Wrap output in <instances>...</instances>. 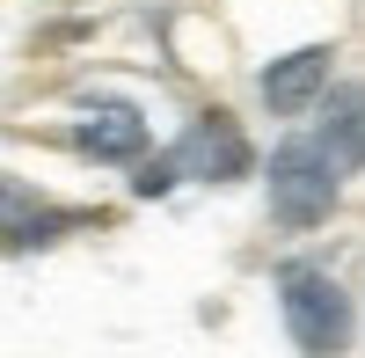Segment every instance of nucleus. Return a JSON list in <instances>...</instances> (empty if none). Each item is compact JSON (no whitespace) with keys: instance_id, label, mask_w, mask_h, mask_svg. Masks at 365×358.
Returning <instances> with one entry per match:
<instances>
[{"instance_id":"nucleus-7","label":"nucleus","mask_w":365,"mask_h":358,"mask_svg":"<svg viewBox=\"0 0 365 358\" xmlns=\"http://www.w3.org/2000/svg\"><path fill=\"white\" fill-rule=\"evenodd\" d=\"M175 175H182V161H175V154H161V161H146V168L132 175V190H139V198H161Z\"/></svg>"},{"instance_id":"nucleus-2","label":"nucleus","mask_w":365,"mask_h":358,"mask_svg":"<svg viewBox=\"0 0 365 358\" xmlns=\"http://www.w3.org/2000/svg\"><path fill=\"white\" fill-rule=\"evenodd\" d=\"M336 205V154L322 139H285L270 154V213L285 227H314Z\"/></svg>"},{"instance_id":"nucleus-1","label":"nucleus","mask_w":365,"mask_h":358,"mask_svg":"<svg viewBox=\"0 0 365 358\" xmlns=\"http://www.w3.org/2000/svg\"><path fill=\"white\" fill-rule=\"evenodd\" d=\"M278 307H285V329H292L299 358H344V344H351V292L329 271L285 263L278 271Z\"/></svg>"},{"instance_id":"nucleus-6","label":"nucleus","mask_w":365,"mask_h":358,"mask_svg":"<svg viewBox=\"0 0 365 358\" xmlns=\"http://www.w3.org/2000/svg\"><path fill=\"white\" fill-rule=\"evenodd\" d=\"M322 146L336 154V168H365V88H329Z\"/></svg>"},{"instance_id":"nucleus-3","label":"nucleus","mask_w":365,"mask_h":358,"mask_svg":"<svg viewBox=\"0 0 365 358\" xmlns=\"http://www.w3.org/2000/svg\"><path fill=\"white\" fill-rule=\"evenodd\" d=\"M175 161L182 175H205V183H234V175H249V139H241V125L227 110H197L190 117V132L175 139Z\"/></svg>"},{"instance_id":"nucleus-5","label":"nucleus","mask_w":365,"mask_h":358,"mask_svg":"<svg viewBox=\"0 0 365 358\" xmlns=\"http://www.w3.org/2000/svg\"><path fill=\"white\" fill-rule=\"evenodd\" d=\"M146 146V117L125 110V103H110V110H88L81 117V154H96V161H132Z\"/></svg>"},{"instance_id":"nucleus-4","label":"nucleus","mask_w":365,"mask_h":358,"mask_svg":"<svg viewBox=\"0 0 365 358\" xmlns=\"http://www.w3.org/2000/svg\"><path fill=\"white\" fill-rule=\"evenodd\" d=\"M314 96H329V44H299L263 66V103L278 117H299Z\"/></svg>"}]
</instances>
